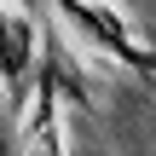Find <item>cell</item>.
<instances>
[{"label":"cell","instance_id":"cell-2","mask_svg":"<svg viewBox=\"0 0 156 156\" xmlns=\"http://www.w3.org/2000/svg\"><path fill=\"white\" fill-rule=\"evenodd\" d=\"M0 75L23 98V87H29V23L23 17H6V12H0Z\"/></svg>","mask_w":156,"mask_h":156},{"label":"cell","instance_id":"cell-1","mask_svg":"<svg viewBox=\"0 0 156 156\" xmlns=\"http://www.w3.org/2000/svg\"><path fill=\"white\" fill-rule=\"evenodd\" d=\"M58 12H64V17H69L75 29H87V35H93L98 46L122 52V58H127L133 69H156V58H151V52H139V46L127 41V29H122V23H116V17H110L104 6H87V0H58Z\"/></svg>","mask_w":156,"mask_h":156}]
</instances>
